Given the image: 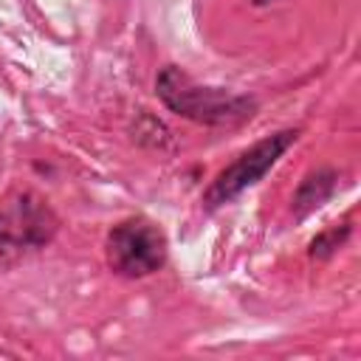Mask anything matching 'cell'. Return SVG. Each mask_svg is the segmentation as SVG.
I'll use <instances>...</instances> for the list:
<instances>
[{
	"instance_id": "6da1fadb",
	"label": "cell",
	"mask_w": 361,
	"mask_h": 361,
	"mask_svg": "<svg viewBox=\"0 0 361 361\" xmlns=\"http://www.w3.org/2000/svg\"><path fill=\"white\" fill-rule=\"evenodd\" d=\"M155 96L178 118L200 127H217V130L243 127L259 110V99L254 93H240L231 87L197 82L189 71H183L175 62H166L158 68Z\"/></svg>"
},
{
	"instance_id": "7a4b0ae2",
	"label": "cell",
	"mask_w": 361,
	"mask_h": 361,
	"mask_svg": "<svg viewBox=\"0 0 361 361\" xmlns=\"http://www.w3.org/2000/svg\"><path fill=\"white\" fill-rule=\"evenodd\" d=\"M62 228L56 209L34 189H11L0 197V271L17 268L48 248Z\"/></svg>"
},
{
	"instance_id": "ba28073f",
	"label": "cell",
	"mask_w": 361,
	"mask_h": 361,
	"mask_svg": "<svg viewBox=\"0 0 361 361\" xmlns=\"http://www.w3.org/2000/svg\"><path fill=\"white\" fill-rule=\"evenodd\" d=\"M271 3H276V0H251L254 8H265V6H271Z\"/></svg>"
},
{
	"instance_id": "3957f363",
	"label": "cell",
	"mask_w": 361,
	"mask_h": 361,
	"mask_svg": "<svg viewBox=\"0 0 361 361\" xmlns=\"http://www.w3.org/2000/svg\"><path fill=\"white\" fill-rule=\"evenodd\" d=\"M302 138V127H279L262 138H257L254 144H248L245 149H240L203 189L200 195V209L206 214H214L220 209H226L228 203H234L240 195H245L248 189H254L257 183L265 180V175L285 158V152Z\"/></svg>"
},
{
	"instance_id": "277c9868",
	"label": "cell",
	"mask_w": 361,
	"mask_h": 361,
	"mask_svg": "<svg viewBox=\"0 0 361 361\" xmlns=\"http://www.w3.org/2000/svg\"><path fill=\"white\" fill-rule=\"evenodd\" d=\"M104 262L113 276L121 279H147L166 268L169 262V237L147 214H130L107 228L104 237Z\"/></svg>"
},
{
	"instance_id": "5b68a950",
	"label": "cell",
	"mask_w": 361,
	"mask_h": 361,
	"mask_svg": "<svg viewBox=\"0 0 361 361\" xmlns=\"http://www.w3.org/2000/svg\"><path fill=\"white\" fill-rule=\"evenodd\" d=\"M341 178H344V172L338 166H333V164H319V166L307 169L302 175V180L296 183L293 195H290V217L296 223H302L313 212H319L322 206H327L338 195Z\"/></svg>"
},
{
	"instance_id": "8992f818",
	"label": "cell",
	"mask_w": 361,
	"mask_h": 361,
	"mask_svg": "<svg viewBox=\"0 0 361 361\" xmlns=\"http://www.w3.org/2000/svg\"><path fill=\"white\" fill-rule=\"evenodd\" d=\"M353 237V220L330 223L322 231H316L307 243V259L310 262H330Z\"/></svg>"
},
{
	"instance_id": "52a82bcc",
	"label": "cell",
	"mask_w": 361,
	"mask_h": 361,
	"mask_svg": "<svg viewBox=\"0 0 361 361\" xmlns=\"http://www.w3.org/2000/svg\"><path fill=\"white\" fill-rule=\"evenodd\" d=\"M130 135H133V141L138 147L158 149V152L161 149H172V133H169V127L158 116H152L149 110H138L135 121L130 124Z\"/></svg>"
}]
</instances>
